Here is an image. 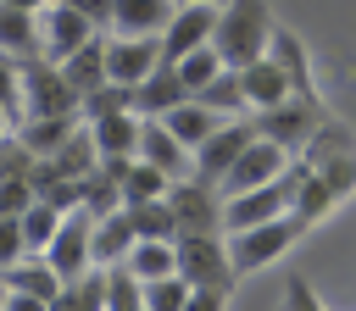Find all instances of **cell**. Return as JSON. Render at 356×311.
I'll return each mask as SVG.
<instances>
[{"label":"cell","mask_w":356,"mask_h":311,"mask_svg":"<svg viewBox=\"0 0 356 311\" xmlns=\"http://www.w3.org/2000/svg\"><path fill=\"white\" fill-rule=\"evenodd\" d=\"M0 56L6 61H33L39 56V17L22 6L0 0Z\"/></svg>","instance_id":"obj_22"},{"label":"cell","mask_w":356,"mask_h":311,"mask_svg":"<svg viewBox=\"0 0 356 311\" xmlns=\"http://www.w3.org/2000/svg\"><path fill=\"white\" fill-rule=\"evenodd\" d=\"M22 117H78V94L67 89L61 67L44 56L17 61V122Z\"/></svg>","instance_id":"obj_3"},{"label":"cell","mask_w":356,"mask_h":311,"mask_svg":"<svg viewBox=\"0 0 356 311\" xmlns=\"http://www.w3.org/2000/svg\"><path fill=\"white\" fill-rule=\"evenodd\" d=\"M33 17H39V56H44V61H61V56H72L83 39L100 33V22H89V17H83L78 6H67V0H50V6H39Z\"/></svg>","instance_id":"obj_10"},{"label":"cell","mask_w":356,"mask_h":311,"mask_svg":"<svg viewBox=\"0 0 356 311\" xmlns=\"http://www.w3.org/2000/svg\"><path fill=\"white\" fill-rule=\"evenodd\" d=\"M156 61H161V50L150 33H106V83L134 89Z\"/></svg>","instance_id":"obj_13"},{"label":"cell","mask_w":356,"mask_h":311,"mask_svg":"<svg viewBox=\"0 0 356 311\" xmlns=\"http://www.w3.org/2000/svg\"><path fill=\"white\" fill-rule=\"evenodd\" d=\"M0 311H50V300H33V294H22V289H6V305Z\"/></svg>","instance_id":"obj_39"},{"label":"cell","mask_w":356,"mask_h":311,"mask_svg":"<svg viewBox=\"0 0 356 311\" xmlns=\"http://www.w3.org/2000/svg\"><path fill=\"white\" fill-rule=\"evenodd\" d=\"M178 100H189V94H184L178 72H172L167 61H156V67H150V72L128 89V111H134V117H167Z\"/></svg>","instance_id":"obj_16"},{"label":"cell","mask_w":356,"mask_h":311,"mask_svg":"<svg viewBox=\"0 0 356 311\" xmlns=\"http://www.w3.org/2000/svg\"><path fill=\"white\" fill-rule=\"evenodd\" d=\"M167 172H156L150 161H139V156H128L122 161V172H117V200L122 205H134V200H161L167 194Z\"/></svg>","instance_id":"obj_26"},{"label":"cell","mask_w":356,"mask_h":311,"mask_svg":"<svg viewBox=\"0 0 356 311\" xmlns=\"http://www.w3.org/2000/svg\"><path fill=\"white\" fill-rule=\"evenodd\" d=\"M128 244H134V228H128L122 205L100 211V217H95V233H89V261H95V267H122Z\"/></svg>","instance_id":"obj_20"},{"label":"cell","mask_w":356,"mask_h":311,"mask_svg":"<svg viewBox=\"0 0 356 311\" xmlns=\"http://www.w3.org/2000/svg\"><path fill=\"white\" fill-rule=\"evenodd\" d=\"M6 133H11V111H0V139H6Z\"/></svg>","instance_id":"obj_42"},{"label":"cell","mask_w":356,"mask_h":311,"mask_svg":"<svg viewBox=\"0 0 356 311\" xmlns=\"http://www.w3.org/2000/svg\"><path fill=\"white\" fill-rule=\"evenodd\" d=\"M211 28H217V0H189V6H172L167 28L156 33V50H161V61L172 67L178 56H189L195 44H206V39H211Z\"/></svg>","instance_id":"obj_11"},{"label":"cell","mask_w":356,"mask_h":311,"mask_svg":"<svg viewBox=\"0 0 356 311\" xmlns=\"http://www.w3.org/2000/svg\"><path fill=\"white\" fill-rule=\"evenodd\" d=\"M284 311H328V305H323V294L312 289V278L289 272V289H284Z\"/></svg>","instance_id":"obj_34"},{"label":"cell","mask_w":356,"mask_h":311,"mask_svg":"<svg viewBox=\"0 0 356 311\" xmlns=\"http://www.w3.org/2000/svg\"><path fill=\"white\" fill-rule=\"evenodd\" d=\"M172 6H189V0H172ZM217 6H222V0H217Z\"/></svg>","instance_id":"obj_44"},{"label":"cell","mask_w":356,"mask_h":311,"mask_svg":"<svg viewBox=\"0 0 356 311\" xmlns=\"http://www.w3.org/2000/svg\"><path fill=\"white\" fill-rule=\"evenodd\" d=\"M172 250H178V278H184L189 289H222V294H228V289L239 283V272L228 267L222 233H178Z\"/></svg>","instance_id":"obj_5"},{"label":"cell","mask_w":356,"mask_h":311,"mask_svg":"<svg viewBox=\"0 0 356 311\" xmlns=\"http://www.w3.org/2000/svg\"><path fill=\"white\" fill-rule=\"evenodd\" d=\"M234 72H239V100H245V117H250V111L278 106L284 94H300V89L289 83V72H284L273 56H256V61H245V67H234Z\"/></svg>","instance_id":"obj_14"},{"label":"cell","mask_w":356,"mask_h":311,"mask_svg":"<svg viewBox=\"0 0 356 311\" xmlns=\"http://www.w3.org/2000/svg\"><path fill=\"white\" fill-rule=\"evenodd\" d=\"M300 233H306V222H300L295 211L267 217V222H250V228H234V233H222L228 267H234L239 278H245V272H261V267H273L278 255H289V250L300 244Z\"/></svg>","instance_id":"obj_2"},{"label":"cell","mask_w":356,"mask_h":311,"mask_svg":"<svg viewBox=\"0 0 356 311\" xmlns=\"http://www.w3.org/2000/svg\"><path fill=\"white\" fill-rule=\"evenodd\" d=\"M222 305H228L222 289H189V300H184V311H222Z\"/></svg>","instance_id":"obj_38"},{"label":"cell","mask_w":356,"mask_h":311,"mask_svg":"<svg viewBox=\"0 0 356 311\" xmlns=\"http://www.w3.org/2000/svg\"><path fill=\"white\" fill-rule=\"evenodd\" d=\"M250 139H256L250 117H222V122H217V128L189 150V172H195V178H206V183H217V178L228 172V161H234Z\"/></svg>","instance_id":"obj_9"},{"label":"cell","mask_w":356,"mask_h":311,"mask_svg":"<svg viewBox=\"0 0 356 311\" xmlns=\"http://www.w3.org/2000/svg\"><path fill=\"white\" fill-rule=\"evenodd\" d=\"M139 289H145V311H184V300H189V283H184L178 272L150 278V283H139Z\"/></svg>","instance_id":"obj_33"},{"label":"cell","mask_w":356,"mask_h":311,"mask_svg":"<svg viewBox=\"0 0 356 311\" xmlns=\"http://www.w3.org/2000/svg\"><path fill=\"white\" fill-rule=\"evenodd\" d=\"M328 117V106L317 100V94H284L278 106H267V111H250V128L261 133V139H273V144H284L289 156L317 133V122Z\"/></svg>","instance_id":"obj_4"},{"label":"cell","mask_w":356,"mask_h":311,"mask_svg":"<svg viewBox=\"0 0 356 311\" xmlns=\"http://www.w3.org/2000/svg\"><path fill=\"white\" fill-rule=\"evenodd\" d=\"M172 17V0H111L106 11V33H161Z\"/></svg>","instance_id":"obj_19"},{"label":"cell","mask_w":356,"mask_h":311,"mask_svg":"<svg viewBox=\"0 0 356 311\" xmlns=\"http://www.w3.org/2000/svg\"><path fill=\"white\" fill-rule=\"evenodd\" d=\"M56 67H61V78H67V89H72V94L83 100L89 89H100V83H106V33H95V39H83V44H78L72 56H61Z\"/></svg>","instance_id":"obj_18"},{"label":"cell","mask_w":356,"mask_h":311,"mask_svg":"<svg viewBox=\"0 0 356 311\" xmlns=\"http://www.w3.org/2000/svg\"><path fill=\"white\" fill-rule=\"evenodd\" d=\"M122 267H128L139 283H150V278L178 272V250H172V239H134L128 255H122Z\"/></svg>","instance_id":"obj_25"},{"label":"cell","mask_w":356,"mask_h":311,"mask_svg":"<svg viewBox=\"0 0 356 311\" xmlns=\"http://www.w3.org/2000/svg\"><path fill=\"white\" fill-rule=\"evenodd\" d=\"M289 200H295V178H289V167H284L278 178L256 183V189L222 194V233L250 228V222H267V217H284V211H289Z\"/></svg>","instance_id":"obj_7"},{"label":"cell","mask_w":356,"mask_h":311,"mask_svg":"<svg viewBox=\"0 0 356 311\" xmlns=\"http://www.w3.org/2000/svg\"><path fill=\"white\" fill-rule=\"evenodd\" d=\"M267 56L289 72V83L300 89V94H317V78H312V56H306V44H300V33H289L284 22H273V33H267Z\"/></svg>","instance_id":"obj_21"},{"label":"cell","mask_w":356,"mask_h":311,"mask_svg":"<svg viewBox=\"0 0 356 311\" xmlns=\"http://www.w3.org/2000/svg\"><path fill=\"white\" fill-rule=\"evenodd\" d=\"M28 200H33V183L28 178H0V217H17Z\"/></svg>","instance_id":"obj_35"},{"label":"cell","mask_w":356,"mask_h":311,"mask_svg":"<svg viewBox=\"0 0 356 311\" xmlns=\"http://www.w3.org/2000/svg\"><path fill=\"white\" fill-rule=\"evenodd\" d=\"M89 233H95V211H89V205H67L61 222H56V233H50V244L39 250V255L61 272V283L95 267V261H89Z\"/></svg>","instance_id":"obj_8"},{"label":"cell","mask_w":356,"mask_h":311,"mask_svg":"<svg viewBox=\"0 0 356 311\" xmlns=\"http://www.w3.org/2000/svg\"><path fill=\"white\" fill-rule=\"evenodd\" d=\"M172 72H178L184 94H195V89H206V83L222 72V56H217V50H211V39H206V44H195L189 56H178V61H172Z\"/></svg>","instance_id":"obj_30"},{"label":"cell","mask_w":356,"mask_h":311,"mask_svg":"<svg viewBox=\"0 0 356 311\" xmlns=\"http://www.w3.org/2000/svg\"><path fill=\"white\" fill-rule=\"evenodd\" d=\"M106 289H100V311H145V289L128 267H100Z\"/></svg>","instance_id":"obj_32"},{"label":"cell","mask_w":356,"mask_h":311,"mask_svg":"<svg viewBox=\"0 0 356 311\" xmlns=\"http://www.w3.org/2000/svg\"><path fill=\"white\" fill-rule=\"evenodd\" d=\"M267 33H273L267 0H222L217 28H211V50L222 56V67H245V61L267 56Z\"/></svg>","instance_id":"obj_1"},{"label":"cell","mask_w":356,"mask_h":311,"mask_svg":"<svg viewBox=\"0 0 356 311\" xmlns=\"http://www.w3.org/2000/svg\"><path fill=\"white\" fill-rule=\"evenodd\" d=\"M161 122L172 128V139H178L184 150H195V144H200V139H206V133H211V128H217L222 117H217V111H206L200 100H178V106H172V111H167Z\"/></svg>","instance_id":"obj_27"},{"label":"cell","mask_w":356,"mask_h":311,"mask_svg":"<svg viewBox=\"0 0 356 311\" xmlns=\"http://www.w3.org/2000/svg\"><path fill=\"white\" fill-rule=\"evenodd\" d=\"M67 6H78L89 22H100V28H106V11H111V0H67Z\"/></svg>","instance_id":"obj_40"},{"label":"cell","mask_w":356,"mask_h":311,"mask_svg":"<svg viewBox=\"0 0 356 311\" xmlns=\"http://www.w3.org/2000/svg\"><path fill=\"white\" fill-rule=\"evenodd\" d=\"M161 200L172 205L178 233H222V194H217V183L189 172V178H172Z\"/></svg>","instance_id":"obj_6"},{"label":"cell","mask_w":356,"mask_h":311,"mask_svg":"<svg viewBox=\"0 0 356 311\" xmlns=\"http://www.w3.org/2000/svg\"><path fill=\"white\" fill-rule=\"evenodd\" d=\"M78 122H83V117H22V122H11V133H17V144L39 161V156L61 150V144H67V133H72Z\"/></svg>","instance_id":"obj_23"},{"label":"cell","mask_w":356,"mask_h":311,"mask_svg":"<svg viewBox=\"0 0 356 311\" xmlns=\"http://www.w3.org/2000/svg\"><path fill=\"white\" fill-rule=\"evenodd\" d=\"M189 100H200L206 111H217V117H245V100H239V72L234 67H222L206 89H195Z\"/></svg>","instance_id":"obj_31"},{"label":"cell","mask_w":356,"mask_h":311,"mask_svg":"<svg viewBox=\"0 0 356 311\" xmlns=\"http://www.w3.org/2000/svg\"><path fill=\"white\" fill-rule=\"evenodd\" d=\"M0 305H6V278H0Z\"/></svg>","instance_id":"obj_43"},{"label":"cell","mask_w":356,"mask_h":311,"mask_svg":"<svg viewBox=\"0 0 356 311\" xmlns=\"http://www.w3.org/2000/svg\"><path fill=\"white\" fill-rule=\"evenodd\" d=\"M0 111H11V122H17V61H6V56H0Z\"/></svg>","instance_id":"obj_37"},{"label":"cell","mask_w":356,"mask_h":311,"mask_svg":"<svg viewBox=\"0 0 356 311\" xmlns=\"http://www.w3.org/2000/svg\"><path fill=\"white\" fill-rule=\"evenodd\" d=\"M56 222H61V211H56L50 200H39V194H33V200L17 211V228H22V255H39V250L50 244Z\"/></svg>","instance_id":"obj_29"},{"label":"cell","mask_w":356,"mask_h":311,"mask_svg":"<svg viewBox=\"0 0 356 311\" xmlns=\"http://www.w3.org/2000/svg\"><path fill=\"white\" fill-rule=\"evenodd\" d=\"M122 217H128L134 239H178V222H172L167 200H134V205H122Z\"/></svg>","instance_id":"obj_28"},{"label":"cell","mask_w":356,"mask_h":311,"mask_svg":"<svg viewBox=\"0 0 356 311\" xmlns=\"http://www.w3.org/2000/svg\"><path fill=\"white\" fill-rule=\"evenodd\" d=\"M6 6H22V11H39V6H50V0H6Z\"/></svg>","instance_id":"obj_41"},{"label":"cell","mask_w":356,"mask_h":311,"mask_svg":"<svg viewBox=\"0 0 356 311\" xmlns=\"http://www.w3.org/2000/svg\"><path fill=\"white\" fill-rule=\"evenodd\" d=\"M11 261H22V228H17V217H0V272Z\"/></svg>","instance_id":"obj_36"},{"label":"cell","mask_w":356,"mask_h":311,"mask_svg":"<svg viewBox=\"0 0 356 311\" xmlns=\"http://www.w3.org/2000/svg\"><path fill=\"white\" fill-rule=\"evenodd\" d=\"M0 278H6V289H22V294H33V300H56V294H61V272H56L44 255H22V261H11Z\"/></svg>","instance_id":"obj_24"},{"label":"cell","mask_w":356,"mask_h":311,"mask_svg":"<svg viewBox=\"0 0 356 311\" xmlns=\"http://www.w3.org/2000/svg\"><path fill=\"white\" fill-rule=\"evenodd\" d=\"M134 156H139V161H150V167H156V172H167V178H189V150L172 139V128H167L161 117H139Z\"/></svg>","instance_id":"obj_15"},{"label":"cell","mask_w":356,"mask_h":311,"mask_svg":"<svg viewBox=\"0 0 356 311\" xmlns=\"http://www.w3.org/2000/svg\"><path fill=\"white\" fill-rule=\"evenodd\" d=\"M289 167V150L284 144H273V139H250L234 161H228V172L217 178V194H239V189H256V183H267V178H278Z\"/></svg>","instance_id":"obj_12"},{"label":"cell","mask_w":356,"mask_h":311,"mask_svg":"<svg viewBox=\"0 0 356 311\" xmlns=\"http://www.w3.org/2000/svg\"><path fill=\"white\" fill-rule=\"evenodd\" d=\"M83 133H89V144H95V156H100V161H122V156H134V133H139V117L122 106V111L89 117V122H83Z\"/></svg>","instance_id":"obj_17"}]
</instances>
